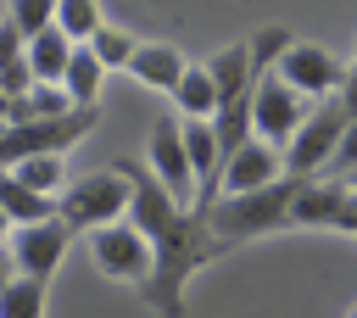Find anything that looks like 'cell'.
Instances as JSON below:
<instances>
[{
    "instance_id": "2e32d148",
    "label": "cell",
    "mask_w": 357,
    "mask_h": 318,
    "mask_svg": "<svg viewBox=\"0 0 357 318\" xmlns=\"http://www.w3.org/2000/svg\"><path fill=\"white\" fill-rule=\"evenodd\" d=\"M0 212H6L17 229H28V223L56 218V201H50V195H39V190H28L11 167H0Z\"/></svg>"
},
{
    "instance_id": "7402d4cb",
    "label": "cell",
    "mask_w": 357,
    "mask_h": 318,
    "mask_svg": "<svg viewBox=\"0 0 357 318\" xmlns=\"http://www.w3.org/2000/svg\"><path fill=\"white\" fill-rule=\"evenodd\" d=\"M6 22H11L22 39H39L45 28H56V0H11V6H6Z\"/></svg>"
},
{
    "instance_id": "9c48e42d",
    "label": "cell",
    "mask_w": 357,
    "mask_h": 318,
    "mask_svg": "<svg viewBox=\"0 0 357 318\" xmlns=\"http://www.w3.org/2000/svg\"><path fill=\"white\" fill-rule=\"evenodd\" d=\"M307 112H312V106H307L273 67L257 78V139H268V145L284 151V145L296 139V128L307 123Z\"/></svg>"
},
{
    "instance_id": "277c9868",
    "label": "cell",
    "mask_w": 357,
    "mask_h": 318,
    "mask_svg": "<svg viewBox=\"0 0 357 318\" xmlns=\"http://www.w3.org/2000/svg\"><path fill=\"white\" fill-rule=\"evenodd\" d=\"M346 128H351V112H346L340 100H318V106L307 112V123L296 128V139L284 145V173H296V179H318V173L335 162Z\"/></svg>"
},
{
    "instance_id": "ba28073f",
    "label": "cell",
    "mask_w": 357,
    "mask_h": 318,
    "mask_svg": "<svg viewBox=\"0 0 357 318\" xmlns=\"http://www.w3.org/2000/svg\"><path fill=\"white\" fill-rule=\"evenodd\" d=\"M84 240H89V257H95V268H100L106 279H123V285H145V279H151L156 251H151V240H145L128 218L112 223V229L84 234Z\"/></svg>"
},
{
    "instance_id": "7a4b0ae2",
    "label": "cell",
    "mask_w": 357,
    "mask_h": 318,
    "mask_svg": "<svg viewBox=\"0 0 357 318\" xmlns=\"http://www.w3.org/2000/svg\"><path fill=\"white\" fill-rule=\"evenodd\" d=\"M307 190V179H296V173H284V179H273L268 190H245V195H218V206H212V234L223 240V245H234V240H262V234H273V229H284L290 223V212H296V195Z\"/></svg>"
},
{
    "instance_id": "52a82bcc",
    "label": "cell",
    "mask_w": 357,
    "mask_h": 318,
    "mask_svg": "<svg viewBox=\"0 0 357 318\" xmlns=\"http://www.w3.org/2000/svg\"><path fill=\"white\" fill-rule=\"evenodd\" d=\"M145 167L156 173V184H162L178 206H195V167H190V151H184V123H178V117H156V123H151V139H145Z\"/></svg>"
},
{
    "instance_id": "d6986e66",
    "label": "cell",
    "mask_w": 357,
    "mask_h": 318,
    "mask_svg": "<svg viewBox=\"0 0 357 318\" xmlns=\"http://www.w3.org/2000/svg\"><path fill=\"white\" fill-rule=\"evenodd\" d=\"M45 296H50V279H11L0 290V318H45Z\"/></svg>"
},
{
    "instance_id": "6da1fadb",
    "label": "cell",
    "mask_w": 357,
    "mask_h": 318,
    "mask_svg": "<svg viewBox=\"0 0 357 318\" xmlns=\"http://www.w3.org/2000/svg\"><path fill=\"white\" fill-rule=\"evenodd\" d=\"M123 179H128V190H134V206H128V223L151 240V251H156V262H151V279L139 285V296H145V307L156 312V318H184V279L195 273V268H206V262H218L229 245L212 234V212H195V206H178L162 184H156V173L145 167V162H134V156H123V162H112Z\"/></svg>"
},
{
    "instance_id": "cb8c5ba5",
    "label": "cell",
    "mask_w": 357,
    "mask_h": 318,
    "mask_svg": "<svg viewBox=\"0 0 357 318\" xmlns=\"http://www.w3.org/2000/svg\"><path fill=\"white\" fill-rule=\"evenodd\" d=\"M329 167L335 173H357V117H351V128H346V139H340V151H335Z\"/></svg>"
},
{
    "instance_id": "f1b7e54d",
    "label": "cell",
    "mask_w": 357,
    "mask_h": 318,
    "mask_svg": "<svg viewBox=\"0 0 357 318\" xmlns=\"http://www.w3.org/2000/svg\"><path fill=\"white\" fill-rule=\"evenodd\" d=\"M351 318H357V312H351Z\"/></svg>"
},
{
    "instance_id": "4fadbf2b",
    "label": "cell",
    "mask_w": 357,
    "mask_h": 318,
    "mask_svg": "<svg viewBox=\"0 0 357 318\" xmlns=\"http://www.w3.org/2000/svg\"><path fill=\"white\" fill-rule=\"evenodd\" d=\"M128 73H134L145 89H162V95H173V89H178V78L190 73V56H184L178 45H156V39H151V45H139V50H134Z\"/></svg>"
},
{
    "instance_id": "83f0119b",
    "label": "cell",
    "mask_w": 357,
    "mask_h": 318,
    "mask_svg": "<svg viewBox=\"0 0 357 318\" xmlns=\"http://www.w3.org/2000/svg\"><path fill=\"white\" fill-rule=\"evenodd\" d=\"M346 184H351V190H357V173H346Z\"/></svg>"
},
{
    "instance_id": "5b68a950",
    "label": "cell",
    "mask_w": 357,
    "mask_h": 318,
    "mask_svg": "<svg viewBox=\"0 0 357 318\" xmlns=\"http://www.w3.org/2000/svg\"><path fill=\"white\" fill-rule=\"evenodd\" d=\"M100 112H67V117H45V123H11L0 134V167H17L22 156H67L89 128H95Z\"/></svg>"
},
{
    "instance_id": "484cf974",
    "label": "cell",
    "mask_w": 357,
    "mask_h": 318,
    "mask_svg": "<svg viewBox=\"0 0 357 318\" xmlns=\"http://www.w3.org/2000/svg\"><path fill=\"white\" fill-rule=\"evenodd\" d=\"M17 279V257H11V245H0V290Z\"/></svg>"
},
{
    "instance_id": "5bb4252c",
    "label": "cell",
    "mask_w": 357,
    "mask_h": 318,
    "mask_svg": "<svg viewBox=\"0 0 357 318\" xmlns=\"http://www.w3.org/2000/svg\"><path fill=\"white\" fill-rule=\"evenodd\" d=\"M22 61H28L33 84H61V78H67V61H73V39H67L61 28H45L39 39H28Z\"/></svg>"
},
{
    "instance_id": "ac0fdd59",
    "label": "cell",
    "mask_w": 357,
    "mask_h": 318,
    "mask_svg": "<svg viewBox=\"0 0 357 318\" xmlns=\"http://www.w3.org/2000/svg\"><path fill=\"white\" fill-rule=\"evenodd\" d=\"M11 173H17V179H22L28 190L50 195V201H56V195H61V190L73 184V179H67V156H56V151H50V156H22V162H17Z\"/></svg>"
},
{
    "instance_id": "4316f807",
    "label": "cell",
    "mask_w": 357,
    "mask_h": 318,
    "mask_svg": "<svg viewBox=\"0 0 357 318\" xmlns=\"http://www.w3.org/2000/svg\"><path fill=\"white\" fill-rule=\"evenodd\" d=\"M11 234H17V223H11L6 212H0V245H11Z\"/></svg>"
},
{
    "instance_id": "9a60e30c",
    "label": "cell",
    "mask_w": 357,
    "mask_h": 318,
    "mask_svg": "<svg viewBox=\"0 0 357 318\" xmlns=\"http://www.w3.org/2000/svg\"><path fill=\"white\" fill-rule=\"evenodd\" d=\"M100 84H106L100 56H95L89 45H73V61H67V78H61L67 100H73L78 112H95V106H100Z\"/></svg>"
},
{
    "instance_id": "7c38bea8",
    "label": "cell",
    "mask_w": 357,
    "mask_h": 318,
    "mask_svg": "<svg viewBox=\"0 0 357 318\" xmlns=\"http://www.w3.org/2000/svg\"><path fill=\"white\" fill-rule=\"evenodd\" d=\"M273 179H284V151L268 145V139H251L245 151H234L223 162V179H218V195H245V190H268Z\"/></svg>"
},
{
    "instance_id": "8992f818",
    "label": "cell",
    "mask_w": 357,
    "mask_h": 318,
    "mask_svg": "<svg viewBox=\"0 0 357 318\" xmlns=\"http://www.w3.org/2000/svg\"><path fill=\"white\" fill-rule=\"evenodd\" d=\"M301 100H329V95H340V84H346V73H351V61H340L335 50H324V45H312V39H296L284 56H279V67H273Z\"/></svg>"
},
{
    "instance_id": "d4e9b609",
    "label": "cell",
    "mask_w": 357,
    "mask_h": 318,
    "mask_svg": "<svg viewBox=\"0 0 357 318\" xmlns=\"http://www.w3.org/2000/svg\"><path fill=\"white\" fill-rule=\"evenodd\" d=\"M335 100H340V106L357 117V61H351V73H346V84H340V95H335Z\"/></svg>"
},
{
    "instance_id": "ffe728a7",
    "label": "cell",
    "mask_w": 357,
    "mask_h": 318,
    "mask_svg": "<svg viewBox=\"0 0 357 318\" xmlns=\"http://www.w3.org/2000/svg\"><path fill=\"white\" fill-rule=\"evenodd\" d=\"M89 50L100 56V67H106V73H117V67L128 73V61H134L139 39H134L128 28H117V22H100V28H95V39H89Z\"/></svg>"
},
{
    "instance_id": "603a6c76",
    "label": "cell",
    "mask_w": 357,
    "mask_h": 318,
    "mask_svg": "<svg viewBox=\"0 0 357 318\" xmlns=\"http://www.w3.org/2000/svg\"><path fill=\"white\" fill-rule=\"evenodd\" d=\"M22 50H28V39H22L11 22H0V73H6V67H17V61H22Z\"/></svg>"
},
{
    "instance_id": "44dd1931",
    "label": "cell",
    "mask_w": 357,
    "mask_h": 318,
    "mask_svg": "<svg viewBox=\"0 0 357 318\" xmlns=\"http://www.w3.org/2000/svg\"><path fill=\"white\" fill-rule=\"evenodd\" d=\"M100 0H56V28L73 39V45H89L95 28H100Z\"/></svg>"
},
{
    "instance_id": "3957f363",
    "label": "cell",
    "mask_w": 357,
    "mask_h": 318,
    "mask_svg": "<svg viewBox=\"0 0 357 318\" xmlns=\"http://www.w3.org/2000/svg\"><path fill=\"white\" fill-rule=\"evenodd\" d=\"M134 206V190L117 167H100V173H84L73 179L61 195H56V218L73 229V234H95V229H112L123 223Z\"/></svg>"
},
{
    "instance_id": "8fae6325",
    "label": "cell",
    "mask_w": 357,
    "mask_h": 318,
    "mask_svg": "<svg viewBox=\"0 0 357 318\" xmlns=\"http://www.w3.org/2000/svg\"><path fill=\"white\" fill-rule=\"evenodd\" d=\"M67 245H73V229H67L61 218H45V223H28V229H17V234H11L17 273H22V279H50V273L61 268Z\"/></svg>"
},
{
    "instance_id": "e0dca14e",
    "label": "cell",
    "mask_w": 357,
    "mask_h": 318,
    "mask_svg": "<svg viewBox=\"0 0 357 318\" xmlns=\"http://www.w3.org/2000/svg\"><path fill=\"white\" fill-rule=\"evenodd\" d=\"M173 106H178V117H184V123H195V117H201V123H212V117H218V84H212V73L190 61V73H184V78H178V89H173Z\"/></svg>"
},
{
    "instance_id": "30bf717a",
    "label": "cell",
    "mask_w": 357,
    "mask_h": 318,
    "mask_svg": "<svg viewBox=\"0 0 357 318\" xmlns=\"http://www.w3.org/2000/svg\"><path fill=\"white\" fill-rule=\"evenodd\" d=\"M296 229H346L357 234V190L351 184H335V179H307V190L296 195V212H290Z\"/></svg>"
}]
</instances>
